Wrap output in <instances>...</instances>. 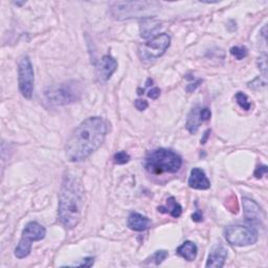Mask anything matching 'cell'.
<instances>
[{"label": "cell", "instance_id": "18", "mask_svg": "<svg viewBox=\"0 0 268 268\" xmlns=\"http://www.w3.org/2000/svg\"><path fill=\"white\" fill-rule=\"evenodd\" d=\"M199 111H200V107L196 106V107H194L192 110H191V112L190 114L188 115V119H187V129H188V131L192 134H195L197 131H198V129H199V126L201 123H203L201 121V118H200V114H199Z\"/></svg>", "mask_w": 268, "mask_h": 268}, {"label": "cell", "instance_id": "23", "mask_svg": "<svg viewBox=\"0 0 268 268\" xmlns=\"http://www.w3.org/2000/svg\"><path fill=\"white\" fill-rule=\"evenodd\" d=\"M247 86L249 88L254 89V90H258V89H260V88L266 86V81H261L260 77H259V78L255 79L253 82H249Z\"/></svg>", "mask_w": 268, "mask_h": 268}, {"label": "cell", "instance_id": "8", "mask_svg": "<svg viewBox=\"0 0 268 268\" xmlns=\"http://www.w3.org/2000/svg\"><path fill=\"white\" fill-rule=\"evenodd\" d=\"M226 241L234 246H248L258 241V232L247 225H229L224 229Z\"/></svg>", "mask_w": 268, "mask_h": 268}, {"label": "cell", "instance_id": "6", "mask_svg": "<svg viewBox=\"0 0 268 268\" xmlns=\"http://www.w3.org/2000/svg\"><path fill=\"white\" fill-rule=\"evenodd\" d=\"M46 229L38 222L27 223L22 232V237L19 244L15 248V256L18 259H24L30 256L32 252V242L41 241L45 238Z\"/></svg>", "mask_w": 268, "mask_h": 268}, {"label": "cell", "instance_id": "1", "mask_svg": "<svg viewBox=\"0 0 268 268\" xmlns=\"http://www.w3.org/2000/svg\"><path fill=\"white\" fill-rule=\"evenodd\" d=\"M107 131V124L102 117L91 116L82 122L66 143L68 161L79 162L86 160L104 143Z\"/></svg>", "mask_w": 268, "mask_h": 268}, {"label": "cell", "instance_id": "9", "mask_svg": "<svg viewBox=\"0 0 268 268\" xmlns=\"http://www.w3.org/2000/svg\"><path fill=\"white\" fill-rule=\"evenodd\" d=\"M34 83L35 75L33 64L30 58L25 56L20 60L19 67H18V84H19L21 95L25 99H32L34 92Z\"/></svg>", "mask_w": 268, "mask_h": 268}, {"label": "cell", "instance_id": "30", "mask_svg": "<svg viewBox=\"0 0 268 268\" xmlns=\"http://www.w3.org/2000/svg\"><path fill=\"white\" fill-rule=\"evenodd\" d=\"M94 260L95 259L94 258H85V259H83V262L80 263V264H77V266H86V267H90L94 265Z\"/></svg>", "mask_w": 268, "mask_h": 268}, {"label": "cell", "instance_id": "32", "mask_svg": "<svg viewBox=\"0 0 268 268\" xmlns=\"http://www.w3.org/2000/svg\"><path fill=\"white\" fill-rule=\"evenodd\" d=\"M209 133H211V130H208L206 133H205V136H203V138L201 140V144H206L207 140H208V137H209Z\"/></svg>", "mask_w": 268, "mask_h": 268}, {"label": "cell", "instance_id": "17", "mask_svg": "<svg viewBox=\"0 0 268 268\" xmlns=\"http://www.w3.org/2000/svg\"><path fill=\"white\" fill-rule=\"evenodd\" d=\"M159 211L164 214H170L174 218H178L182 214V208L173 196L169 197L165 201L164 207H160Z\"/></svg>", "mask_w": 268, "mask_h": 268}, {"label": "cell", "instance_id": "14", "mask_svg": "<svg viewBox=\"0 0 268 268\" xmlns=\"http://www.w3.org/2000/svg\"><path fill=\"white\" fill-rule=\"evenodd\" d=\"M227 258V249L222 245H217L212 249L206 267H223L225 264V260Z\"/></svg>", "mask_w": 268, "mask_h": 268}, {"label": "cell", "instance_id": "13", "mask_svg": "<svg viewBox=\"0 0 268 268\" xmlns=\"http://www.w3.org/2000/svg\"><path fill=\"white\" fill-rule=\"evenodd\" d=\"M189 186L195 190H208L211 188V182L205 171L199 168H193L189 178Z\"/></svg>", "mask_w": 268, "mask_h": 268}, {"label": "cell", "instance_id": "7", "mask_svg": "<svg viewBox=\"0 0 268 268\" xmlns=\"http://www.w3.org/2000/svg\"><path fill=\"white\" fill-rule=\"evenodd\" d=\"M171 44V37L168 34H161L144 43L138 49L140 58L145 63H150L156 59L161 58L169 49Z\"/></svg>", "mask_w": 268, "mask_h": 268}, {"label": "cell", "instance_id": "10", "mask_svg": "<svg viewBox=\"0 0 268 268\" xmlns=\"http://www.w3.org/2000/svg\"><path fill=\"white\" fill-rule=\"evenodd\" d=\"M117 69V62L116 60L110 56V54H105L102 57L100 62L98 63L96 68V75L100 82H107L115 70Z\"/></svg>", "mask_w": 268, "mask_h": 268}, {"label": "cell", "instance_id": "12", "mask_svg": "<svg viewBox=\"0 0 268 268\" xmlns=\"http://www.w3.org/2000/svg\"><path fill=\"white\" fill-rule=\"evenodd\" d=\"M127 225L134 232H145L152 227V221L140 213H131L128 217Z\"/></svg>", "mask_w": 268, "mask_h": 268}, {"label": "cell", "instance_id": "15", "mask_svg": "<svg viewBox=\"0 0 268 268\" xmlns=\"http://www.w3.org/2000/svg\"><path fill=\"white\" fill-rule=\"evenodd\" d=\"M161 27V22L155 19H151V18H148V19H144L141 24V37L142 38L148 39L150 37L154 36L157 32L160 31Z\"/></svg>", "mask_w": 268, "mask_h": 268}, {"label": "cell", "instance_id": "24", "mask_svg": "<svg viewBox=\"0 0 268 268\" xmlns=\"http://www.w3.org/2000/svg\"><path fill=\"white\" fill-rule=\"evenodd\" d=\"M258 65H259V69H260L262 71V77L266 78V75H267V64H266V56L264 54L263 57H260L258 60Z\"/></svg>", "mask_w": 268, "mask_h": 268}, {"label": "cell", "instance_id": "11", "mask_svg": "<svg viewBox=\"0 0 268 268\" xmlns=\"http://www.w3.org/2000/svg\"><path fill=\"white\" fill-rule=\"evenodd\" d=\"M244 217L247 221L252 223H260L264 220L265 214L262 208L258 203L248 197H244L242 200Z\"/></svg>", "mask_w": 268, "mask_h": 268}, {"label": "cell", "instance_id": "4", "mask_svg": "<svg viewBox=\"0 0 268 268\" xmlns=\"http://www.w3.org/2000/svg\"><path fill=\"white\" fill-rule=\"evenodd\" d=\"M181 165V157L174 151L163 148L149 152L145 160L146 170L154 175L176 173L180 170Z\"/></svg>", "mask_w": 268, "mask_h": 268}, {"label": "cell", "instance_id": "26", "mask_svg": "<svg viewBox=\"0 0 268 268\" xmlns=\"http://www.w3.org/2000/svg\"><path fill=\"white\" fill-rule=\"evenodd\" d=\"M134 106L137 110H140V111H144V110H146L148 106H149V104H148L146 100H136L134 102Z\"/></svg>", "mask_w": 268, "mask_h": 268}, {"label": "cell", "instance_id": "5", "mask_svg": "<svg viewBox=\"0 0 268 268\" xmlns=\"http://www.w3.org/2000/svg\"><path fill=\"white\" fill-rule=\"evenodd\" d=\"M82 90L79 83L68 81L53 85L46 88L44 96L51 104L56 106H64L75 103L81 98Z\"/></svg>", "mask_w": 268, "mask_h": 268}, {"label": "cell", "instance_id": "19", "mask_svg": "<svg viewBox=\"0 0 268 268\" xmlns=\"http://www.w3.org/2000/svg\"><path fill=\"white\" fill-rule=\"evenodd\" d=\"M168 256H169V253L167 251H164V249H161V251L155 252L150 258H148L147 260L154 262V264L156 266H159L160 264H161L165 260V259H167Z\"/></svg>", "mask_w": 268, "mask_h": 268}, {"label": "cell", "instance_id": "2", "mask_svg": "<svg viewBox=\"0 0 268 268\" xmlns=\"http://www.w3.org/2000/svg\"><path fill=\"white\" fill-rule=\"evenodd\" d=\"M84 189L79 178L67 173L63 178L59 193V218L68 229L75 228L82 218Z\"/></svg>", "mask_w": 268, "mask_h": 268}, {"label": "cell", "instance_id": "28", "mask_svg": "<svg viewBox=\"0 0 268 268\" xmlns=\"http://www.w3.org/2000/svg\"><path fill=\"white\" fill-rule=\"evenodd\" d=\"M161 96V89L159 87H154L152 88L150 91H149V94H148V97L153 99V100H156L157 98H159Z\"/></svg>", "mask_w": 268, "mask_h": 268}, {"label": "cell", "instance_id": "21", "mask_svg": "<svg viewBox=\"0 0 268 268\" xmlns=\"http://www.w3.org/2000/svg\"><path fill=\"white\" fill-rule=\"evenodd\" d=\"M230 54L234 56L237 60H242L247 57L248 51L245 46H234V48L230 49Z\"/></svg>", "mask_w": 268, "mask_h": 268}, {"label": "cell", "instance_id": "33", "mask_svg": "<svg viewBox=\"0 0 268 268\" xmlns=\"http://www.w3.org/2000/svg\"><path fill=\"white\" fill-rule=\"evenodd\" d=\"M15 4L16 5H22V4H24V2H15Z\"/></svg>", "mask_w": 268, "mask_h": 268}, {"label": "cell", "instance_id": "20", "mask_svg": "<svg viewBox=\"0 0 268 268\" xmlns=\"http://www.w3.org/2000/svg\"><path fill=\"white\" fill-rule=\"evenodd\" d=\"M236 102H237V104L241 107L242 109L246 110V111H248V110H251L252 108V103L251 102L248 101L247 99V96L245 94H243V92L241 91H239L238 94L236 95Z\"/></svg>", "mask_w": 268, "mask_h": 268}, {"label": "cell", "instance_id": "22", "mask_svg": "<svg viewBox=\"0 0 268 268\" xmlns=\"http://www.w3.org/2000/svg\"><path fill=\"white\" fill-rule=\"evenodd\" d=\"M113 161H114V163L116 164H125L130 161V155H129L126 151H119L114 154Z\"/></svg>", "mask_w": 268, "mask_h": 268}, {"label": "cell", "instance_id": "31", "mask_svg": "<svg viewBox=\"0 0 268 268\" xmlns=\"http://www.w3.org/2000/svg\"><path fill=\"white\" fill-rule=\"evenodd\" d=\"M192 220L195 221V222H200V221L202 220V214H201V213L199 211H197L195 214H193L192 215Z\"/></svg>", "mask_w": 268, "mask_h": 268}, {"label": "cell", "instance_id": "29", "mask_svg": "<svg viewBox=\"0 0 268 268\" xmlns=\"http://www.w3.org/2000/svg\"><path fill=\"white\" fill-rule=\"evenodd\" d=\"M201 83H202V80H200V79H198L197 81H195L194 83H190V84L187 87V91L188 92H193L198 86L201 85Z\"/></svg>", "mask_w": 268, "mask_h": 268}, {"label": "cell", "instance_id": "25", "mask_svg": "<svg viewBox=\"0 0 268 268\" xmlns=\"http://www.w3.org/2000/svg\"><path fill=\"white\" fill-rule=\"evenodd\" d=\"M199 114H200V118H201V121L202 122H207V121H210V118H211V110L207 107L205 108H200V111H199Z\"/></svg>", "mask_w": 268, "mask_h": 268}, {"label": "cell", "instance_id": "3", "mask_svg": "<svg viewBox=\"0 0 268 268\" xmlns=\"http://www.w3.org/2000/svg\"><path fill=\"white\" fill-rule=\"evenodd\" d=\"M110 14L117 20H128L143 18L148 19L155 16L161 10L157 1H115L109 6Z\"/></svg>", "mask_w": 268, "mask_h": 268}, {"label": "cell", "instance_id": "16", "mask_svg": "<svg viewBox=\"0 0 268 268\" xmlns=\"http://www.w3.org/2000/svg\"><path fill=\"white\" fill-rule=\"evenodd\" d=\"M197 252L198 248L196 246V244L192 242V241H186L183 242L176 251V254L183 258L184 260H187L189 262H192L196 259L197 257Z\"/></svg>", "mask_w": 268, "mask_h": 268}, {"label": "cell", "instance_id": "27", "mask_svg": "<svg viewBox=\"0 0 268 268\" xmlns=\"http://www.w3.org/2000/svg\"><path fill=\"white\" fill-rule=\"evenodd\" d=\"M266 173H267L266 165H259V167L255 171V176H256V178H262Z\"/></svg>", "mask_w": 268, "mask_h": 268}]
</instances>
